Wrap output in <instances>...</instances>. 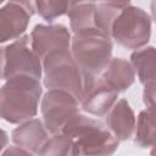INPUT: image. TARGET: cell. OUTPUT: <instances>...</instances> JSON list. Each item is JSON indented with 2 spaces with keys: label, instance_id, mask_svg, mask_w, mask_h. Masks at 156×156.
Segmentation results:
<instances>
[{
  "label": "cell",
  "instance_id": "obj_1",
  "mask_svg": "<svg viewBox=\"0 0 156 156\" xmlns=\"http://www.w3.org/2000/svg\"><path fill=\"white\" fill-rule=\"evenodd\" d=\"M39 79L16 76L6 79L0 88V118L10 123H22L38 112L41 96Z\"/></svg>",
  "mask_w": 156,
  "mask_h": 156
},
{
  "label": "cell",
  "instance_id": "obj_2",
  "mask_svg": "<svg viewBox=\"0 0 156 156\" xmlns=\"http://www.w3.org/2000/svg\"><path fill=\"white\" fill-rule=\"evenodd\" d=\"M44 85L48 89L63 90L80 100L95 78L84 73L73 58L71 50H57L49 54L43 61Z\"/></svg>",
  "mask_w": 156,
  "mask_h": 156
},
{
  "label": "cell",
  "instance_id": "obj_3",
  "mask_svg": "<svg viewBox=\"0 0 156 156\" xmlns=\"http://www.w3.org/2000/svg\"><path fill=\"white\" fill-rule=\"evenodd\" d=\"M62 134L73 140L72 155H111L119 140L98 119L77 113L63 127Z\"/></svg>",
  "mask_w": 156,
  "mask_h": 156
},
{
  "label": "cell",
  "instance_id": "obj_4",
  "mask_svg": "<svg viewBox=\"0 0 156 156\" xmlns=\"http://www.w3.org/2000/svg\"><path fill=\"white\" fill-rule=\"evenodd\" d=\"M112 38L96 28L85 29L71 38L69 50L82 68L89 76L98 77L112 58Z\"/></svg>",
  "mask_w": 156,
  "mask_h": 156
},
{
  "label": "cell",
  "instance_id": "obj_5",
  "mask_svg": "<svg viewBox=\"0 0 156 156\" xmlns=\"http://www.w3.org/2000/svg\"><path fill=\"white\" fill-rule=\"evenodd\" d=\"M43 63L30 46L29 35H21L13 43L0 48V79L28 76L40 79Z\"/></svg>",
  "mask_w": 156,
  "mask_h": 156
},
{
  "label": "cell",
  "instance_id": "obj_6",
  "mask_svg": "<svg viewBox=\"0 0 156 156\" xmlns=\"http://www.w3.org/2000/svg\"><path fill=\"white\" fill-rule=\"evenodd\" d=\"M151 35V18L140 7L126 6L115 18L111 27V38L127 49L145 46Z\"/></svg>",
  "mask_w": 156,
  "mask_h": 156
},
{
  "label": "cell",
  "instance_id": "obj_7",
  "mask_svg": "<svg viewBox=\"0 0 156 156\" xmlns=\"http://www.w3.org/2000/svg\"><path fill=\"white\" fill-rule=\"evenodd\" d=\"M43 123L49 133L58 134L66 123L79 113V101L69 93L49 89L41 99Z\"/></svg>",
  "mask_w": 156,
  "mask_h": 156
},
{
  "label": "cell",
  "instance_id": "obj_8",
  "mask_svg": "<svg viewBox=\"0 0 156 156\" xmlns=\"http://www.w3.org/2000/svg\"><path fill=\"white\" fill-rule=\"evenodd\" d=\"M71 33L62 24H37L30 33V46L43 61L49 54L69 49Z\"/></svg>",
  "mask_w": 156,
  "mask_h": 156
},
{
  "label": "cell",
  "instance_id": "obj_9",
  "mask_svg": "<svg viewBox=\"0 0 156 156\" xmlns=\"http://www.w3.org/2000/svg\"><path fill=\"white\" fill-rule=\"evenodd\" d=\"M118 93V90L108 85L101 78H95L94 83L84 93L79 105L83 111L90 115L104 116L117 101Z\"/></svg>",
  "mask_w": 156,
  "mask_h": 156
},
{
  "label": "cell",
  "instance_id": "obj_10",
  "mask_svg": "<svg viewBox=\"0 0 156 156\" xmlns=\"http://www.w3.org/2000/svg\"><path fill=\"white\" fill-rule=\"evenodd\" d=\"M135 115L126 99L116 101L106 112V128L118 139L128 140L135 129Z\"/></svg>",
  "mask_w": 156,
  "mask_h": 156
},
{
  "label": "cell",
  "instance_id": "obj_11",
  "mask_svg": "<svg viewBox=\"0 0 156 156\" xmlns=\"http://www.w3.org/2000/svg\"><path fill=\"white\" fill-rule=\"evenodd\" d=\"M11 136L16 146L32 155L39 152L49 138V132L40 119L30 118L24 121L20 127L15 128Z\"/></svg>",
  "mask_w": 156,
  "mask_h": 156
},
{
  "label": "cell",
  "instance_id": "obj_12",
  "mask_svg": "<svg viewBox=\"0 0 156 156\" xmlns=\"http://www.w3.org/2000/svg\"><path fill=\"white\" fill-rule=\"evenodd\" d=\"M30 15L20 5L7 2L0 9V44L23 35Z\"/></svg>",
  "mask_w": 156,
  "mask_h": 156
},
{
  "label": "cell",
  "instance_id": "obj_13",
  "mask_svg": "<svg viewBox=\"0 0 156 156\" xmlns=\"http://www.w3.org/2000/svg\"><path fill=\"white\" fill-rule=\"evenodd\" d=\"M101 74V79L118 91L127 90L135 80V73L130 62L122 57L111 58Z\"/></svg>",
  "mask_w": 156,
  "mask_h": 156
},
{
  "label": "cell",
  "instance_id": "obj_14",
  "mask_svg": "<svg viewBox=\"0 0 156 156\" xmlns=\"http://www.w3.org/2000/svg\"><path fill=\"white\" fill-rule=\"evenodd\" d=\"M130 65L140 83L145 85L155 84V48L145 46L136 49L130 55Z\"/></svg>",
  "mask_w": 156,
  "mask_h": 156
},
{
  "label": "cell",
  "instance_id": "obj_15",
  "mask_svg": "<svg viewBox=\"0 0 156 156\" xmlns=\"http://www.w3.org/2000/svg\"><path fill=\"white\" fill-rule=\"evenodd\" d=\"M155 106H147L143 110L138 121H135V138L134 141L140 147H152L156 141V129H155Z\"/></svg>",
  "mask_w": 156,
  "mask_h": 156
},
{
  "label": "cell",
  "instance_id": "obj_16",
  "mask_svg": "<svg viewBox=\"0 0 156 156\" xmlns=\"http://www.w3.org/2000/svg\"><path fill=\"white\" fill-rule=\"evenodd\" d=\"M95 10L96 2L79 4L68 10L67 15L73 34L85 29L95 28Z\"/></svg>",
  "mask_w": 156,
  "mask_h": 156
},
{
  "label": "cell",
  "instance_id": "obj_17",
  "mask_svg": "<svg viewBox=\"0 0 156 156\" xmlns=\"http://www.w3.org/2000/svg\"><path fill=\"white\" fill-rule=\"evenodd\" d=\"M72 145L73 140L66 136L62 133L52 134L51 138H48L45 144L39 150L38 155H49V156H57V155H72Z\"/></svg>",
  "mask_w": 156,
  "mask_h": 156
},
{
  "label": "cell",
  "instance_id": "obj_18",
  "mask_svg": "<svg viewBox=\"0 0 156 156\" xmlns=\"http://www.w3.org/2000/svg\"><path fill=\"white\" fill-rule=\"evenodd\" d=\"M122 9L115 7L112 5L105 4V2H99L96 4V10H95V28L105 33L106 35L111 37V27L119 13Z\"/></svg>",
  "mask_w": 156,
  "mask_h": 156
},
{
  "label": "cell",
  "instance_id": "obj_19",
  "mask_svg": "<svg viewBox=\"0 0 156 156\" xmlns=\"http://www.w3.org/2000/svg\"><path fill=\"white\" fill-rule=\"evenodd\" d=\"M37 12L48 22H52L62 15H67L68 0H35Z\"/></svg>",
  "mask_w": 156,
  "mask_h": 156
},
{
  "label": "cell",
  "instance_id": "obj_20",
  "mask_svg": "<svg viewBox=\"0 0 156 156\" xmlns=\"http://www.w3.org/2000/svg\"><path fill=\"white\" fill-rule=\"evenodd\" d=\"M144 104L147 106H155V84L144 87Z\"/></svg>",
  "mask_w": 156,
  "mask_h": 156
},
{
  "label": "cell",
  "instance_id": "obj_21",
  "mask_svg": "<svg viewBox=\"0 0 156 156\" xmlns=\"http://www.w3.org/2000/svg\"><path fill=\"white\" fill-rule=\"evenodd\" d=\"M10 2L17 4L21 7H23L30 16L34 15L37 12V7H35V0H10Z\"/></svg>",
  "mask_w": 156,
  "mask_h": 156
},
{
  "label": "cell",
  "instance_id": "obj_22",
  "mask_svg": "<svg viewBox=\"0 0 156 156\" xmlns=\"http://www.w3.org/2000/svg\"><path fill=\"white\" fill-rule=\"evenodd\" d=\"M132 0H100V2H105V4H108V5H112L115 7H118V9H123L126 6H128L130 4Z\"/></svg>",
  "mask_w": 156,
  "mask_h": 156
},
{
  "label": "cell",
  "instance_id": "obj_23",
  "mask_svg": "<svg viewBox=\"0 0 156 156\" xmlns=\"http://www.w3.org/2000/svg\"><path fill=\"white\" fill-rule=\"evenodd\" d=\"M7 141H9V138H7V134L5 130H2L0 128V152L2 151V149L7 145Z\"/></svg>",
  "mask_w": 156,
  "mask_h": 156
},
{
  "label": "cell",
  "instance_id": "obj_24",
  "mask_svg": "<svg viewBox=\"0 0 156 156\" xmlns=\"http://www.w3.org/2000/svg\"><path fill=\"white\" fill-rule=\"evenodd\" d=\"M88 2H96V0H68V10L79 4H88ZM68 12V11H67Z\"/></svg>",
  "mask_w": 156,
  "mask_h": 156
},
{
  "label": "cell",
  "instance_id": "obj_25",
  "mask_svg": "<svg viewBox=\"0 0 156 156\" xmlns=\"http://www.w3.org/2000/svg\"><path fill=\"white\" fill-rule=\"evenodd\" d=\"M2 2H4V0H0V5H1V4H2Z\"/></svg>",
  "mask_w": 156,
  "mask_h": 156
}]
</instances>
